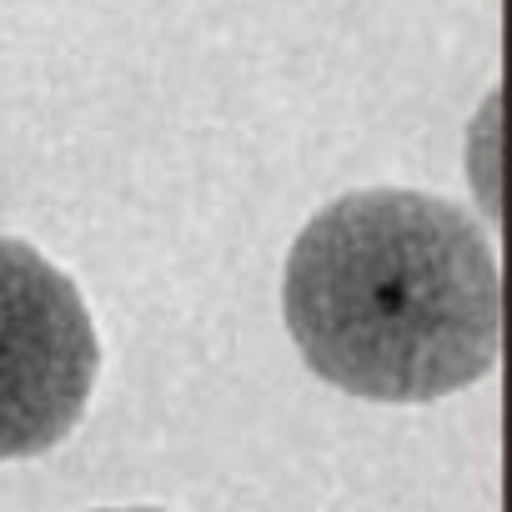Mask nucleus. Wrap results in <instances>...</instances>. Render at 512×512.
I'll use <instances>...</instances> for the list:
<instances>
[{
	"label": "nucleus",
	"mask_w": 512,
	"mask_h": 512,
	"mask_svg": "<svg viewBox=\"0 0 512 512\" xmlns=\"http://www.w3.org/2000/svg\"><path fill=\"white\" fill-rule=\"evenodd\" d=\"M282 317L327 387L362 402H437L497 367V251L442 196L352 191L297 231Z\"/></svg>",
	"instance_id": "f257e3e1"
},
{
	"label": "nucleus",
	"mask_w": 512,
	"mask_h": 512,
	"mask_svg": "<svg viewBox=\"0 0 512 512\" xmlns=\"http://www.w3.org/2000/svg\"><path fill=\"white\" fill-rule=\"evenodd\" d=\"M101 377V337L76 282L0 236V462L51 452L76 432Z\"/></svg>",
	"instance_id": "f03ea898"
},
{
	"label": "nucleus",
	"mask_w": 512,
	"mask_h": 512,
	"mask_svg": "<svg viewBox=\"0 0 512 512\" xmlns=\"http://www.w3.org/2000/svg\"><path fill=\"white\" fill-rule=\"evenodd\" d=\"M106 512H161V507H106Z\"/></svg>",
	"instance_id": "7ed1b4c3"
}]
</instances>
